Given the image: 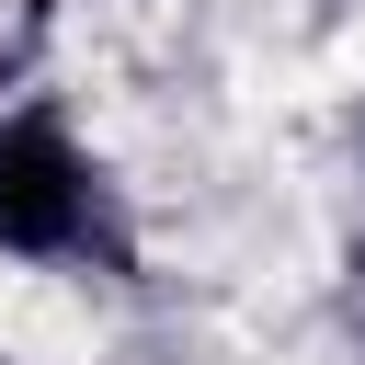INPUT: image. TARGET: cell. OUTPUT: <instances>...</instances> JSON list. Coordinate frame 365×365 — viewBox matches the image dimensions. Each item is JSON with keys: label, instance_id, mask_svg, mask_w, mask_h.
<instances>
[{"label": "cell", "instance_id": "obj_2", "mask_svg": "<svg viewBox=\"0 0 365 365\" xmlns=\"http://www.w3.org/2000/svg\"><path fill=\"white\" fill-rule=\"evenodd\" d=\"M354 285H365V240H354Z\"/></svg>", "mask_w": 365, "mask_h": 365}, {"label": "cell", "instance_id": "obj_1", "mask_svg": "<svg viewBox=\"0 0 365 365\" xmlns=\"http://www.w3.org/2000/svg\"><path fill=\"white\" fill-rule=\"evenodd\" d=\"M91 228H103V182L68 148V125L57 114L0 125V251L57 262V251H91Z\"/></svg>", "mask_w": 365, "mask_h": 365}]
</instances>
